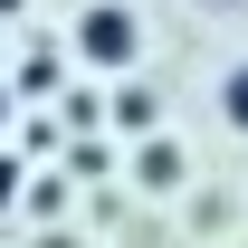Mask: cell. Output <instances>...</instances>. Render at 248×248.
<instances>
[{
  "label": "cell",
  "instance_id": "obj_1",
  "mask_svg": "<svg viewBox=\"0 0 248 248\" xmlns=\"http://www.w3.org/2000/svg\"><path fill=\"white\" fill-rule=\"evenodd\" d=\"M77 58H86V67H105V77H124V67L143 58V19H134L124 0H95L86 19H77Z\"/></svg>",
  "mask_w": 248,
  "mask_h": 248
},
{
  "label": "cell",
  "instance_id": "obj_2",
  "mask_svg": "<svg viewBox=\"0 0 248 248\" xmlns=\"http://www.w3.org/2000/svg\"><path fill=\"white\" fill-rule=\"evenodd\" d=\"M219 115H229V134H248V58L219 77Z\"/></svg>",
  "mask_w": 248,
  "mask_h": 248
},
{
  "label": "cell",
  "instance_id": "obj_3",
  "mask_svg": "<svg viewBox=\"0 0 248 248\" xmlns=\"http://www.w3.org/2000/svg\"><path fill=\"white\" fill-rule=\"evenodd\" d=\"M115 124H134V134H143V124H153V95H143V86H124V95H115Z\"/></svg>",
  "mask_w": 248,
  "mask_h": 248
},
{
  "label": "cell",
  "instance_id": "obj_4",
  "mask_svg": "<svg viewBox=\"0 0 248 248\" xmlns=\"http://www.w3.org/2000/svg\"><path fill=\"white\" fill-rule=\"evenodd\" d=\"M0 201H19V162H10V153H0Z\"/></svg>",
  "mask_w": 248,
  "mask_h": 248
},
{
  "label": "cell",
  "instance_id": "obj_5",
  "mask_svg": "<svg viewBox=\"0 0 248 248\" xmlns=\"http://www.w3.org/2000/svg\"><path fill=\"white\" fill-rule=\"evenodd\" d=\"M0 124H10V86H0Z\"/></svg>",
  "mask_w": 248,
  "mask_h": 248
},
{
  "label": "cell",
  "instance_id": "obj_6",
  "mask_svg": "<svg viewBox=\"0 0 248 248\" xmlns=\"http://www.w3.org/2000/svg\"><path fill=\"white\" fill-rule=\"evenodd\" d=\"M10 10H19V0H0V19H10Z\"/></svg>",
  "mask_w": 248,
  "mask_h": 248
}]
</instances>
